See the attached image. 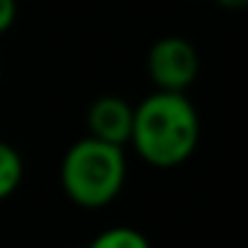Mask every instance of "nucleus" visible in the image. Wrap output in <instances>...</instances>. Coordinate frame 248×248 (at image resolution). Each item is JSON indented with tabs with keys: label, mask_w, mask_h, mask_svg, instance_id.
I'll list each match as a JSON object with an SVG mask.
<instances>
[{
	"label": "nucleus",
	"mask_w": 248,
	"mask_h": 248,
	"mask_svg": "<svg viewBox=\"0 0 248 248\" xmlns=\"http://www.w3.org/2000/svg\"><path fill=\"white\" fill-rule=\"evenodd\" d=\"M16 22V0H0V35L8 32Z\"/></svg>",
	"instance_id": "obj_7"
},
{
	"label": "nucleus",
	"mask_w": 248,
	"mask_h": 248,
	"mask_svg": "<svg viewBox=\"0 0 248 248\" xmlns=\"http://www.w3.org/2000/svg\"><path fill=\"white\" fill-rule=\"evenodd\" d=\"M200 118L187 93L152 91L134 107L131 141L136 155L152 168H179L195 155Z\"/></svg>",
	"instance_id": "obj_1"
},
{
	"label": "nucleus",
	"mask_w": 248,
	"mask_h": 248,
	"mask_svg": "<svg viewBox=\"0 0 248 248\" xmlns=\"http://www.w3.org/2000/svg\"><path fill=\"white\" fill-rule=\"evenodd\" d=\"M198 72L200 54L182 35H166L147 51V78L155 91L187 93V88L198 80Z\"/></svg>",
	"instance_id": "obj_3"
},
{
	"label": "nucleus",
	"mask_w": 248,
	"mask_h": 248,
	"mask_svg": "<svg viewBox=\"0 0 248 248\" xmlns=\"http://www.w3.org/2000/svg\"><path fill=\"white\" fill-rule=\"evenodd\" d=\"M128 163L123 147L83 136L64 152L59 163V184L64 195L86 211L107 208L123 192Z\"/></svg>",
	"instance_id": "obj_2"
},
{
	"label": "nucleus",
	"mask_w": 248,
	"mask_h": 248,
	"mask_svg": "<svg viewBox=\"0 0 248 248\" xmlns=\"http://www.w3.org/2000/svg\"><path fill=\"white\" fill-rule=\"evenodd\" d=\"M86 128L91 139L125 147L131 141V128H134V104L115 93L93 99L86 112Z\"/></svg>",
	"instance_id": "obj_4"
},
{
	"label": "nucleus",
	"mask_w": 248,
	"mask_h": 248,
	"mask_svg": "<svg viewBox=\"0 0 248 248\" xmlns=\"http://www.w3.org/2000/svg\"><path fill=\"white\" fill-rule=\"evenodd\" d=\"M221 8H227V11H243V8H248V0H216Z\"/></svg>",
	"instance_id": "obj_8"
},
{
	"label": "nucleus",
	"mask_w": 248,
	"mask_h": 248,
	"mask_svg": "<svg viewBox=\"0 0 248 248\" xmlns=\"http://www.w3.org/2000/svg\"><path fill=\"white\" fill-rule=\"evenodd\" d=\"M86 248H152L150 240L134 227H109V230L99 232Z\"/></svg>",
	"instance_id": "obj_6"
},
{
	"label": "nucleus",
	"mask_w": 248,
	"mask_h": 248,
	"mask_svg": "<svg viewBox=\"0 0 248 248\" xmlns=\"http://www.w3.org/2000/svg\"><path fill=\"white\" fill-rule=\"evenodd\" d=\"M24 182V160L14 144L0 139V200H8Z\"/></svg>",
	"instance_id": "obj_5"
}]
</instances>
